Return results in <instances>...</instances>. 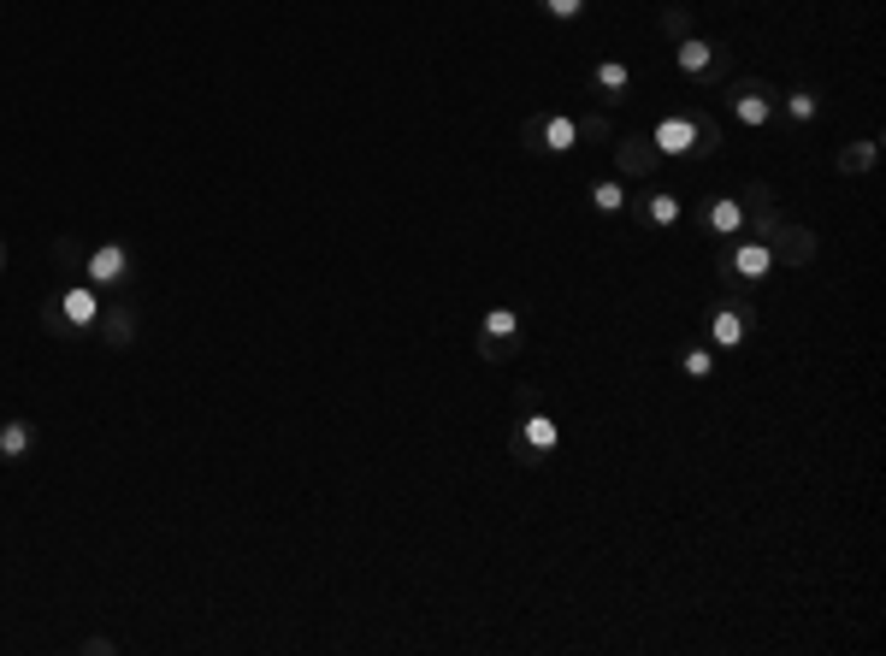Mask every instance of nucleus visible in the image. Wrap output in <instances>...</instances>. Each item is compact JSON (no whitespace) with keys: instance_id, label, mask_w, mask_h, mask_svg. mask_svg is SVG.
I'll return each instance as SVG.
<instances>
[{"instance_id":"obj_12","label":"nucleus","mask_w":886,"mask_h":656,"mask_svg":"<svg viewBox=\"0 0 886 656\" xmlns=\"http://www.w3.org/2000/svg\"><path fill=\"white\" fill-rule=\"evenodd\" d=\"M627 83H633V71L621 66V60H603V66H597V89H609V95H621Z\"/></svg>"},{"instance_id":"obj_1","label":"nucleus","mask_w":886,"mask_h":656,"mask_svg":"<svg viewBox=\"0 0 886 656\" xmlns=\"http://www.w3.org/2000/svg\"><path fill=\"white\" fill-rule=\"evenodd\" d=\"M48 320L60 331H95L101 326V290L95 284H65L60 302L48 308Z\"/></svg>"},{"instance_id":"obj_5","label":"nucleus","mask_w":886,"mask_h":656,"mask_svg":"<svg viewBox=\"0 0 886 656\" xmlns=\"http://www.w3.org/2000/svg\"><path fill=\"white\" fill-rule=\"evenodd\" d=\"M768 266H774V255H768L762 243H739V249H733V272H739V278H762Z\"/></svg>"},{"instance_id":"obj_20","label":"nucleus","mask_w":886,"mask_h":656,"mask_svg":"<svg viewBox=\"0 0 886 656\" xmlns=\"http://www.w3.org/2000/svg\"><path fill=\"white\" fill-rule=\"evenodd\" d=\"M0 266H6V249H0Z\"/></svg>"},{"instance_id":"obj_4","label":"nucleus","mask_w":886,"mask_h":656,"mask_svg":"<svg viewBox=\"0 0 886 656\" xmlns=\"http://www.w3.org/2000/svg\"><path fill=\"white\" fill-rule=\"evenodd\" d=\"M520 444L544 456V450H556V444H562V426H556L550 414H526V420H520Z\"/></svg>"},{"instance_id":"obj_17","label":"nucleus","mask_w":886,"mask_h":656,"mask_svg":"<svg viewBox=\"0 0 886 656\" xmlns=\"http://www.w3.org/2000/svg\"><path fill=\"white\" fill-rule=\"evenodd\" d=\"M686 373H692V379H709V373H715V355H709V349H692V355H686Z\"/></svg>"},{"instance_id":"obj_14","label":"nucleus","mask_w":886,"mask_h":656,"mask_svg":"<svg viewBox=\"0 0 886 656\" xmlns=\"http://www.w3.org/2000/svg\"><path fill=\"white\" fill-rule=\"evenodd\" d=\"M650 219H656V225H674V219H680V196L656 190V196H650Z\"/></svg>"},{"instance_id":"obj_19","label":"nucleus","mask_w":886,"mask_h":656,"mask_svg":"<svg viewBox=\"0 0 886 656\" xmlns=\"http://www.w3.org/2000/svg\"><path fill=\"white\" fill-rule=\"evenodd\" d=\"M869 160H875V142H863V148H851V154H845V166H869Z\"/></svg>"},{"instance_id":"obj_11","label":"nucleus","mask_w":886,"mask_h":656,"mask_svg":"<svg viewBox=\"0 0 886 656\" xmlns=\"http://www.w3.org/2000/svg\"><path fill=\"white\" fill-rule=\"evenodd\" d=\"M733 113H739V125H768V101H762L757 89H745V95L733 101Z\"/></svg>"},{"instance_id":"obj_13","label":"nucleus","mask_w":886,"mask_h":656,"mask_svg":"<svg viewBox=\"0 0 886 656\" xmlns=\"http://www.w3.org/2000/svg\"><path fill=\"white\" fill-rule=\"evenodd\" d=\"M709 60H715V54H709V42H680V71H709Z\"/></svg>"},{"instance_id":"obj_7","label":"nucleus","mask_w":886,"mask_h":656,"mask_svg":"<svg viewBox=\"0 0 886 656\" xmlns=\"http://www.w3.org/2000/svg\"><path fill=\"white\" fill-rule=\"evenodd\" d=\"M0 456L6 461L30 456V420H6V426H0Z\"/></svg>"},{"instance_id":"obj_18","label":"nucleus","mask_w":886,"mask_h":656,"mask_svg":"<svg viewBox=\"0 0 886 656\" xmlns=\"http://www.w3.org/2000/svg\"><path fill=\"white\" fill-rule=\"evenodd\" d=\"M544 12H550V18H579L585 0H544Z\"/></svg>"},{"instance_id":"obj_9","label":"nucleus","mask_w":886,"mask_h":656,"mask_svg":"<svg viewBox=\"0 0 886 656\" xmlns=\"http://www.w3.org/2000/svg\"><path fill=\"white\" fill-rule=\"evenodd\" d=\"M739 225H745V207H739V201H715V207H709V231L739 237Z\"/></svg>"},{"instance_id":"obj_8","label":"nucleus","mask_w":886,"mask_h":656,"mask_svg":"<svg viewBox=\"0 0 886 656\" xmlns=\"http://www.w3.org/2000/svg\"><path fill=\"white\" fill-rule=\"evenodd\" d=\"M485 337H491V343H514V337H520V314H514V308H491V314H485Z\"/></svg>"},{"instance_id":"obj_2","label":"nucleus","mask_w":886,"mask_h":656,"mask_svg":"<svg viewBox=\"0 0 886 656\" xmlns=\"http://www.w3.org/2000/svg\"><path fill=\"white\" fill-rule=\"evenodd\" d=\"M130 278V249L125 243H95L89 249V284L101 290V284H125Z\"/></svg>"},{"instance_id":"obj_15","label":"nucleus","mask_w":886,"mask_h":656,"mask_svg":"<svg viewBox=\"0 0 886 656\" xmlns=\"http://www.w3.org/2000/svg\"><path fill=\"white\" fill-rule=\"evenodd\" d=\"M591 201H597L603 213H621V207H627V190H621V184H591Z\"/></svg>"},{"instance_id":"obj_6","label":"nucleus","mask_w":886,"mask_h":656,"mask_svg":"<svg viewBox=\"0 0 886 656\" xmlns=\"http://www.w3.org/2000/svg\"><path fill=\"white\" fill-rule=\"evenodd\" d=\"M709 337H715L721 349H739V343H745V320H739L733 308H721V314L709 320Z\"/></svg>"},{"instance_id":"obj_16","label":"nucleus","mask_w":886,"mask_h":656,"mask_svg":"<svg viewBox=\"0 0 886 656\" xmlns=\"http://www.w3.org/2000/svg\"><path fill=\"white\" fill-rule=\"evenodd\" d=\"M786 113H792L798 125H804V119H816V95H810V89H798V95H786Z\"/></svg>"},{"instance_id":"obj_3","label":"nucleus","mask_w":886,"mask_h":656,"mask_svg":"<svg viewBox=\"0 0 886 656\" xmlns=\"http://www.w3.org/2000/svg\"><path fill=\"white\" fill-rule=\"evenodd\" d=\"M697 142H703V131H697L692 119H680V113L656 125V148H662V154H692Z\"/></svg>"},{"instance_id":"obj_10","label":"nucleus","mask_w":886,"mask_h":656,"mask_svg":"<svg viewBox=\"0 0 886 656\" xmlns=\"http://www.w3.org/2000/svg\"><path fill=\"white\" fill-rule=\"evenodd\" d=\"M573 142H579V125H573V119H550V125H544V148H550V154H568Z\"/></svg>"}]
</instances>
